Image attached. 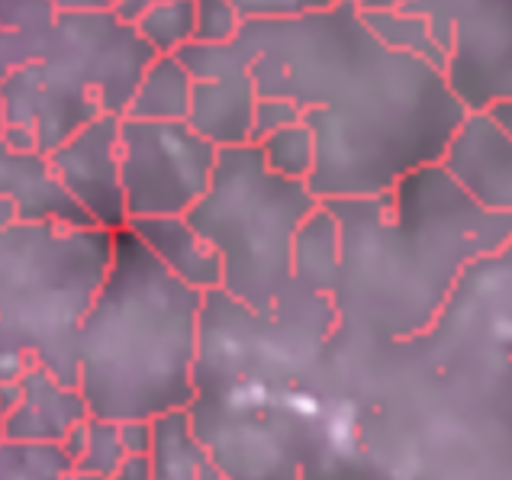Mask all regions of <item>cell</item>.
Listing matches in <instances>:
<instances>
[{
  "mask_svg": "<svg viewBox=\"0 0 512 480\" xmlns=\"http://www.w3.org/2000/svg\"><path fill=\"white\" fill-rule=\"evenodd\" d=\"M413 0H358L361 10H406Z\"/></svg>",
  "mask_w": 512,
  "mask_h": 480,
  "instance_id": "cell-31",
  "label": "cell"
},
{
  "mask_svg": "<svg viewBox=\"0 0 512 480\" xmlns=\"http://www.w3.org/2000/svg\"><path fill=\"white\" fill-rule=\"evenodd\" d=\"M49 155L58 178L97 226L113 232L129 226L123 187V116H97Z\"/></svg>",
  "mask_w": 512,
  "mask_h": 480,
  "instance_id": "cell-9",
  "label": "cell"
},
{
  "mask_svg": "<svg viewBox=\"0 0 512 480\" xmlns=\"http://www.w3.org/2000/svg\"><path fill=\"white\" fill-rule=\"evenodd\" d=\"M126 455H152L155 445V419H126L120 423Z\"/></svg>",
  "mask_w": 512,
  "mask_h": 480,
  "instance_id": "cell-27",
  "label": "cell"
},
{
  "mask_svg": "<svg viewBox=\"0 0 512 480\" xmlns=\"http://www.w3.org/2000/svg\"><path fill=\"white\" fill-rule=\"evenodd\" d=\"M155 55L116 10H62L36 62L4 71L0 139L55 152L97 116H126Z\"/></svg>",
  "mask_w": 512,
  "mask_h": 480,
  "instance_id": "cell-5",
  "label": "cell"
},
{
  "mask_svg": "<svg viewBox=\"0 0 512 480\" xmlns=\"http://www.w3.org/2000/svg\"><path fill=\"white\" fill-rule=\"evenodd\" d=\"M55 0H0V62L4 71L36 62L58 20Z\"/></svg>",
  "mask_w": 512,
  "mask_h": 480,
  "instance_id": "cell-18",
  "label": "cell"
},
{
  "mask_svg": "<svg viewBox=\"0 0 512 480\" xmlns=\"http://www.w3.org/2000/svg\"><path fill=\"white\" fill-rule=\"evenodd\" d=\"M319 207L310 181L277 174L261 145L248 142L219 149L210 191L187 216L223 255V290L258 313H274L297 284V236Z\"/></svg>",
  "mask_w": 512,
  "mask_h": 480,
  "instance_id": "cell-6",
  "label": "cell"
},
{
  "mask_svg": "<svg viewBox=\"0 0 512 480\" xmlns=\"http://www.w3.org/2000/svg\"><path fill=\"white\" fill-rule=\"evenodd\" d=\"M58 10H113L120 0H55Z\"/></svg>",
  "mask_w": 512,
  "mask_h": 480,
  "instance_id": "cell-30",
  "label": "cell"
},
{
  "mask_svg": "<svg viewBox=\"0 0 512 480\" xmlns=\"http://www.w3.org/2000/svg\"><path fill=\"white\" fill-rule=\"evenodd\" d=\"M242 26L245 20L232 0H197V42H232Z\"/></svg>",
  "mask_w": 512,
  "mask_h": 480,
  "instance_id": "cell-24",
  "label": "cell"
},
{
  "mask_svg": "<svg viewBox=\"0 0 512 480\" xmlns=\"http://www.w3.org/2000/svg\"><path fill=\"white\" fill-rule=\"evenodd\" d=\"M0 220L97 226L58 178L49 152L17 149L4 139H0Z\"/></svg>",
  "mask_w": 512,
  "mask_h": 480,
  "instance_id": "cell-11",
  "label": "cell"
},
{
  "mask_svg": "<svg viewBox=\"0 0 512 480\" xmlns=\"http://www.w3.org/2000/svg\"><path fill=\"white\" fill-rule=\"evenodd\" d=\"M203 300L133 229H116L113 268L78 342L91 416L158 419L194 403Z\"/></svg>",
  "mask_w": 512,
  "mask_h": 480,
  "instance_id": "cell-3",
  "label": "cell"
},
{
  "mask_svg": "<svg viewBox=\"0 0 512 480\" xmlns=\"http://www.w3.org/2000/svg\"><path fill=\"white\" fill-rule=\"evenodd\" d=\"M152 477H155L152 455H126L110 480H152Z\"/></svg>",
  "mask_w": 512,
  "mask_h": 480,
  "instance_id": "cell-28",
  "label": "cell"
},
{
  "mask_svg": "<svg viewBox=\"0 0 512 480\" xmlns=\"http://www.w3.org/2000/svg\"><path fill=\"white\" fill-rule=\"evenodd\" d=\"M232 42L258 94L297 100L316 133L310 187L319 200L393 191L442 162L467 116L445 68L387 46L358 0L297 20H252Z\"/></svg>",
  "mask_w": 512,
  "mask_h": 480,
  "instance_id": "cell-1",
  "label": "cell"
},
{
  "mask_svg": "<svg viewBox=\"0 0 512 480\" xmlns=\"http://www.w3.org/2000/svg\"><path fill=\"white\" fill-rule=\"evenodd\" d=\"M194 104V75L178 55H155L136 87L126 116L136 120H187Z\"/></svg>",
  "mask_w": 512,
  "mask_h": 480,
  "instance_id": "cell-17",
  "label": "cell"
},
{
  "mask_svg": "<svg viewBox=\"0 0 512 480\" xmlns=\"http://www.w3.org/2000/svg\"><path fill=\"white\" fill-rule=\"evenodd\" d=\"M445 52V78L467 110L512 100V0H413Z\"/></svg>",
  "mask_w": 512,
  "mask_h": 480,
  "instance_id": "cell-8",
  "label": "cell"
},
{
  "mask_svg": "<svg viewBox=\"0 0 512 480\" xmlns=\"http://www.w3.org/2000/svg\"><path fill=\"white\" fill-rule=\"evenodd\" d=\"M129 229L162 258V265L171 268L181 281L197 290L223 287V255L203 232L190 223V216H142L129 220Z\"/></svg>",
  "mask_w": 512,
  "mask_h": 480,
  "instance_id": "cell-14",
  "label": "cell"
},
{
  "mask_svg": "<svg viewBox=\"0 0 512 480\" xmlns=\"http://www.w3.org/2000/svg\"><path fill=\"white\" fill-rule=\"evenodd\" d=\"M265 162L284 178L310 181L316 171V133L306 123L284 126L258 142Z\"/></svg>",
  "mask_w": 512,
  "mask_h": 480,
  "instance_id": "cell-22",
  "label": "cell"
},
{
  "mask_svg": "<svg viewBox=\"0 0 512 480\" xmlns=\"http://www.w3.org/2000/svg\"><path fill=\"white\" fill-rule=\"evenodd\" d=\"M107 226L0 223V348L4 384L29 361L78 387V342L113 268Z\"/></svg>",
  "mask_w": 512,
  "mask_h": 480,
  "instance_id": "cell-4",
  "label": "cell"
},
{
  "mask_svg": "<svg viewBox=\"0 0 512 480\" xmlns=\"http://www.w3.org/2000/svg\"><path fill=\"white\" fill-rule=\"evenodd\" d=\"M65 480H110V477H97V474H84V471H75V474L65 477Z\"/></svg>",
  "mask_w": 512,
  "mask_h": 480,
  "instance_id": "cell-33",
  "label": "cell"
},
{
  "mask_svg": "<svg viewBox=\"0 0 512 480\" xmlns=\"http://www.w3.org/2000/svg\"><path fill=\"white\" fill-rule=\"evenodd\" d=\"M361 13L387 46L400 49V52H413L419 58H429L432 65L445 68V52L438 46V39L432 36V26L426 17L406 13V10H361Z\"/></svg>",
  "mask_w": 512,
  "mask_h": 480,
  "instance_id": "cell-20",
  "label": "cell"
},
{
  "mask_svg": "<svg viewBox=\"0 0 512 480\" xmlns=\"http://www.w3.org/2000/svg\"><path fill=\"white\" fill-rule=\"evenodd\" d=\"M219 145L187 120L123 116V187L129 220L181 216L210 191Z\"/></svg>",
  "mask_w": 512,
  "mask_h": 480,
  "instance_id": "cell-7",
  "label": "cell"
},
{
  "mask_svg": "<svg viewBox=\"0 0 512 480\" xmlns=\"http://www.w3.org/2000/svg\"><path fill=\"white\" fill-rule=\"evenodd\" d=\"M136 29L158 55H178L197 39V0H165L145 10Z\"/></svg>",
  "mask_w": 512,
  "mask_h": 480,
  "instance_id": "cell-19",
  "label": "cell"
},
{
  "mask_svg": "<svg viewBox=\"0 0 512 480\" xmlns=\"http://www.w3.org/2000/svg\"><path fill=\"white\" fill-rule=\"evenodd\" d=\"M158 4H165V0H120L113 10L120 13L123 20H129V23H136L145 10H152V7H158Z\"/></svg>",
  "mask_w": 512,
  "mask_h": 480,
  "instance_id": "cell-29",
  "label": "cell"
},
{
  "mask_svg": "<svg viewBox=\"0 0 512 480\" xmlns=\"http://www.w3.org/2000/svg\"><path fill=\"white\" fill-rule=\"evenodd\" d=\"M123 458H126V448H123L120 423L100 419V416L87 419V439H84V452L78 458V471L97 474V477H113L116 468L123 464Z\"/></svg>",
  "mask_w": 512,
  "mask_h": 480,
  "instance_id": "cell-23",
  "label": "cell"
},
{
  "mask_svg": "<svg viewBox=\"0 0 512 480\" xmlns=\"http://www.w3.org/2000/svg\"><path fill=\"white\" fill-rule=\"evenodd\" d=\"M342 229L332 303L390 336H416L442 313L477 261L512 242V216L493 213L442 165H426L377 197L323 200Z\"/></svg>",
  "mask_w": 512,
  "mask_h": 480,
  "instance_id": "cell-2",
  "label": "cell"
},
{
  "mask_svg": "<svg viewBox=\"0 0 512 480\" xmlns=\"http://www.w3.org/2000/svg\"><path fill=\"white\" fill-rule=\"evenodd\" d=\"M152 480H229L210 448L197 439L187 410H174L155 419Z\"/></svg>",
  "mask_w": 512,
  "mask_h": 480,
  "instance_id": "cell-15",
  "label": "cell"
},
{
  "mask_svg": "<svg viewBox=\"0 0 512 480\" xmlns=\"http://www.w3.org/2000/svg\"><path fill=\"white\" fill-rule=\"evenodd\" d=\"M493 113L496 116H500V123L509 129V133H512V100H509V104H500V107H493Z\"/></svg>",
  "mask_w": 512,
  "mask_h": 480,
  "instance_id": "cell-32",
  "label": "cell"
},
{
  "mask_svg": "<svg viewBox=\"0 0 512 480\" xmlns=\"http://www.w3.org/2000/svg\"><path fill=\"white\" fill-rule=\"evenodd\" d=\"M75 471L62 442H4V480H65Z\"/></svg>",
  "mask_w": 512,
  "mask_h": 480,
  "instance_id": "cell-21",
  "label": "cell"
},
{
  "mask_svg": "<svg viewBox=\"0 0 512 480\" xmlns=\"http://www.w3.org/2000/svg\"><path fill=\"white\" fill-rule=\"evenodd\" d=\"M294 123H303V110H300L297 100L258 94V107H255V139L252 142H261L265 136L277 133V129L294 126Z\"/></svg>",
  "mask_w": 512,
  "mask_h": 480,
  "instance_id": "cell-26",
  "label": "cell"
},
{
  "mask_svg": "<svg viewBox=\"0 0 512 480\" xmlns=\"http://www.w3.org/2000/svg\"><path fill=\"white\" fill-rule=\"evenodd\" d=\"M438 165L480 207L512 216V133L493 110H467Z\"/></svg>",
  "mask_w": 512,
  "mask_h": 480,
  "instance_id": "cell-10",
  "label": "cell"
},
{
  "mask_svg": "<svg viewBox=\"0 0 512 480\" xmlns=\"http://www.w3.org/2000/svg\"><path fill=\"white\" fill-rule=\"evenodd\" d=\"M17 381L20 400L4 413V442H65L91 419L81 387L65 384L39 361H29Z\"/></svg>",
  "mask_w": 512,
  "mask_h": 480,
  "instance_id": "cell-12",
  "label": "cell"
},
{
  "mask_svg": "<svg viewBox=\"0 0 512 480\" xmlns=\"http://www.w3.org/2000/svg\"><path fill=\"white\" fill-rule=\"evenodd\" d=\"M245 23L252 20H297L306 13L335 7L339 0H232Z\"/></svg>",
  "mask_w": 512,
  "mask_h": 480,
  "instance_id": "cell-25",
  "label": "cell"
},
{
  "mask_svg": "<svg viewBox=\"0 0 512 480\" xmlns=\"http://www.w3.org/2000/svg\"><path fill=\"white\" fill-rule=\"evenodd\" d=\"M342 274V229L332 210L319 207L310 220L303 223L294 249V278L297 284L319 290L332 297Z\"/></svg>",
  "mask_w": 512,
  "mask_h": 480,
  "instance_id": "cell-16",
  "label": "cell"
},
{
  "mask_svg": "<svg viewBox=\"0 0 512 480\" xmlns=\"http://www.w3.org/2000/svg\"><path fill=\"white\" fill-rule=\"evenodd\" d=\"M255 107L258 84L252 78V65H236L223 75L194 81V104H190L187 123L219 149H232L255 139Z\"/></svg>",
  "mask_w": 512,
  "mask_h": 480,
  "instance_id": "cell-13",
  "label": "cell"
}]
</instances>
